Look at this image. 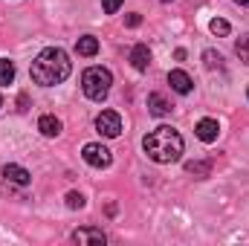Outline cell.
I'll list each match as a JSON object with an SVG mask.
<instances>
[{"label":"cell","instance_id":"cell-1","mask_svg":"<svg viewBox=\"0 0 249 246\" xmlns=\"http://www.w3.org/2000/svg\"><path fill=\"white\" fill-rule=\"evenodd\" d=\"M70 70H72L70 55L64 53L61 47H47V50L32 61L29 75H32V81H35V84H41V87H53V84L67 81Z\"/></svg>","mask_w":249,"mask_h":246},{"label":"cell","instance_id":"cell-2","mask_svg":"<svg viewBox=\"0 0 249 246\" xmlns=\"http://www.w3.org/2000/svg\"><path fill=\"white\" fill-rule=\"evenodd\" d=\"M142 148H145L148 159H154L160 165H168V162H177L183 157V136L171 124H160L142 139Z\"/></svg>","mask_w":249,"mask_h":246},{"label":"cell","instance_id":"cell-3","mask_svg":"<svg viewBox=\"0 0 249 246\" xmlns=\"http://www.w3.org/2000/svg\"><path fill=\"white\" fill-rule=\"evenodd\" d=\"M110 84H113V75L105 67H87L81 72V90L93 102H105L107 93H110Z\"/></svg>","mask_w":249,"mask_h":246},{"label":"cell","instance_id":"cell-4","mask_svg":"<svg viewBox=\"0 0 249 246\" xmlns=\"http://www.w3.org/2000/svg\"><path fill=\"white\" fill-rule=\"evenodd\" d=\"M81 157H84V162L93 165V168H107V165L113 162L110 148H105V145H99V142H87L84 151H81Z\"/></svg>","mask_w":249,"mask_h":246},{"label":"cell","instance_id":"cell-5","mask_svg":"<svg viewBox=\"0 0 249 246\" xmlns=\"http://www.w3.org/2000/svg\"><path fill=\"white\" fill-rule=\"evenodd\" d=\"M96 130H99L102 136H107V139H116V136L122 133V119H119V113H116V110H102V113L96 116Z\"/></svg>","mask_w":249,"mask_h":246},{"label":"cell","instance_id":"cell-6","mask_svg":"<svg viewBox=\"0 0 249 246\" xmlns=\"http://www.w3.org/2000/svg\"><path fill=\"white\" fill-rule=\"evenodd\" d=\"M72 241L78 246H105L107 244V235L96 226H84V229H75L72 232Z\"/></svg>","mask_w":249,"mask_h":246},{"label":"cell","instance_id":"cell-7","mask_svg":"<svg viewBox=\"0 0 249 246\" xmlns=\"http://www.w3.org/2000/svg\"><path fill=\"white\" fill-rule=\"evenodd\" d=\"M168 84H171V90L174 93H180V96H188L191 93V75H188L186 70H171L168 72Z\"/></svg>","mask_w":249,"mask_h":246},{"label":"cell","instance_id":"cell-8","mask_svg":"<svg viewBox=\"0 0 249 246\" xmlns=\"http://www.w3.org/2000/svg\"><path fill=\"white\" fill-rule=\"evenodd\" d=\"M194 133H197V139H200V142H214V139H217V133H220V124L214 122V119H200L197 127H194Z\"/></svg>","mask_w":249,"mask_h":246},{"label":"cell","instance_id":"cell-9","mask_svg":"<svg viewBox=\"0 0 249 246\" xmlns=\"http://www.w3.org/2000/svg\"><path fill=\"white\" fill-rule=\"evenodd\" d=\"M148 113L151 116H168L171 113V102L162 93H151L148 96Z\"/></svg>","mask_w":249,"mask_h":246},{"label":"cell","instance_id":"cell-10","mask_svg":"<svg viewBox=\"0 0 249 246\" xmlns=\"http://www.w3.org/2000/svg\"><path fill=\"white\" fill-rule=\"evenodd\" d=\"M3 177L15 185H29L32 183V174H29L26 168H20V165H3Z\"/></svg>","mask_w":249,"mask_h":246},{"label":"cell","instance_id":"cell-11","mask_svg":"<svg viewBox=\"0 0 249 246\" xmlns=\"http://www.w3.org/2000/svg\"><path fill=\"white\" fill-rule=\"evenodd\" d=\"M130 64H133V70H148V64H151V50L145 47V44H136L133 50H130Z\"/></svg>","mask_w":249,"mask_h":246},{"label":"cell","instance_id":"cell-12","mask_svg":"<svg viewBox=\"0 0 249 246\" xmlns=\"http://www.w3.org/2000/svg\"><path fill=\"white\" fill-rule=\"evenodd\" d=\"M38 130H41L44 136H58V133H61V122H58L55 116H50V113H47V116H41V119H38Z\"/></svg>","mask_w":249,"mask_h":246},{"label":"cell","instance_id":"cell-13","mask_svg":"<svg viewBox=\"0 0 249 246\" xmlns=\"http://www.w3.org/2000/svg\"><path fill=\"white\" fill-rule=\"evenodd\" d=\"M75 53L90 58V55H96V53H99V41H96L93 35H84V38H78V44H75Z\"/></svg>","mask_w":249,"mask_h":246},{"label":"cell","instance_id":"cell-14","mask_svg":"<svg viewBox=\"0 0 249 246\" xmlns=\"http://www.w3.org/2000/svg\"><path fill=\"white\" fill-rule=\"evenodd\" d=\"M15 81V64L9 58H0V87H9Z\"/></svg>","mask_w":249,"mask_h":246},{"label":"cell","instance_id":"cell-15","mask_svg":"<svg viewBox=\"0 0 249 246\" xmlns=\"http://www.w3.org/2000/svg\"><path fill=\"white\" fill-rule=\"evenodd\" d=\"M186 171L203 180V177H209V174H212V162H188V165H186Z\"/></svg>","mask_w":249,"mask_h":246},{"label":"cell","instance_id":"cell-16","mask_svg":"<svg viewBox=\"0 0 249 246\" xmlns=\"http://www.w3.org/2000/svg\"><path fill=\"white\" fill-rule=\"evenodd\" d=\"M209 29H212V35H217V38H223V35H229V32H232L229 20H223V18H214V20L209 23Z\"/></svg>","mask_w":249,"mask_h":246},{"label":"cell","instance_id":"cell-17","mask_svg":"<svg viewBox=\"0 0 249 246\" xmlns=\"http://www.w3.org/2000/svg\"><path fill=\"white\" fill-rule=\"evenodd\" d=\"M203 61H206L209 70H223V55L214 53V50H206V53H203Z\"/></svg>","mask_w":249,"mask_h":246},{"label":"cell","instance_id":"cell-18","mask_svg":"<svg viewBox=\"0 0 249 246\" xmlns=\"http://www.w3.org/2000/svg\"><path fill=\"white\" fill-rule=\"evenodd\" d=\"M235 53H238V58L249 67V35H247V38H241V41L235 44Z\"/></svg>","mask_w":249,"mask_h":246},{"label":"cell","instance_id":"cell-19","mask_svg":"<svg viewBox=\"0 0 249 246\" xmlns=\"http://www.w3.org/2000/svg\"><path fill=\"white\" fill-rule=\"evenodd\" d=\"M67 206H70V209H84V194L70 191V194H67Z\"/></svg>","mask_w":249,"mask_h":246},{"label":"cell","instance_id":"cell-20","mask_svg":"<svg viewBox=\"0 0 249 246\" xmlns=\"http://www.w3.org/2000/svg\"><path fill=\"white\" fill-rule=\"evenodd\" d=\"M119 6H122V0H102V9H105L107 15H113V12H119Z\"/></svg>","mask_w":249,"mask_h":246},{"label":"cell","instance_id":"cell-21","mask_svg":"<svg viewBox=\"0 0 249 246\" xmlns=\"http://www.w3.org/2000/svg\"><path fill=\"white\" fill-rule=\"evenodd\" d=\"M18 110H20V113L29 110V99H26V93H20V99H18Z\"/></svg>","mask_w":249,"mask_h":246},{"label":"cell","instance_id":"cell-22","mask_svg":"<svg viewBox=\"0 0 249 246\" xmlns=\"http://www.w3.org/2000/svg\"><path fill=\"white\" fill-rule=\"evenodd\" d=\"M124 23H127V26H139V23H142V18L133 12V15H127V18H124Z\"/></svg>","mask_w":249,"mask_h":246},{"label":"cell","instance_id":"cell-23","mask_svg":"<svg viewBox=\"0 0 249 246\" xmlns=\"http://www.w3.org/2000/svg\"><path fill=\"white\" fill-rule=\"evenodd\" d=\"M235 3H241V6H249V0H235Z\"/></svg>","mask_w":249,"mask_h":246},{"label":"cell","instance_id":"cell-24","mask_svg":"<svg viewBox=\"0 0 249 246\" xmlns=\"http://www.w3.org/2000/svg\"><path fill=\"white\" fill-rule=\"evenodd\" d=\"M160 3H171V0H160Z\"/></svg>","mask_w":249,"mask_h":246},{"label":"cell","instance_id":"cell-25","mask_svg":"<svg viewBox=\"0 0 249 246\" xmlns=\"http://www.w3.org/2000/svg\"><path fill=\"white\" fill-rule=\"evenodd\" d=\"M0 107H3V96H0Z\"/></svg>","mask_w":249,"mask_h":246},{"label":"cell","instance_id":"cell-26","mask_svg":"<svg viewBox=\"0 0 249 246\" xmlns=\"http://www.w3.org/2000/svg\"><path fill=\"white\" fill-rule=\"evenodd\" d=\"M247 99H249V93H247Z\"/></svg>","mask_w":249,"mask_h":246}]
</instances>
